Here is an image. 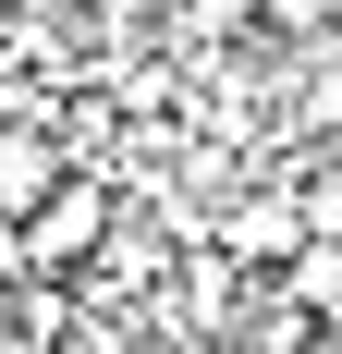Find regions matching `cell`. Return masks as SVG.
<instances>
[{
  "mask_svg": "<svg viewBox=\"0 0 342 354\" xmlns=\"http://www.w3.org/2000/svg\"><path fill=\"white\" fill-rule=\"evenodd\" d=\"M110 220H123V183L110 171H62V196L25 220V281H86V257L110 245Z\"/></svg>",
  "mask_w": 342,
  "mask_h": 354,
  "instance_id": "6da1fadb",
  "label": "cell"
},
{
  "mask_svg": "<svg viewBox=\"0 0 342 354\" xmlns=\"http://www.w3.org/2000/svg\"><path fill=\"white\" fill-rule=\"evenodd\" d=\"M208 245L233 257L244 281H281V269H294V245H306V208H294V183H244L233 208L208 220Z\"/></svg>",
  "mask_w": 342,
  "mask_h": 354,
  "instance_id": "7a4b0ae2",
  "label": "cell"
},
{
  "mask_svg": "<svg viewBox=\"0 0 342 354\" xmlns=\"http://www.w3.org/2000/svg\"><path fill=\"white\" fill-rule=\"evenodd\" d=\"M62 135H12V122H0V220H37L49 208V196H62Z\"/></svg>",
  "mask_w": 342,
  "mask_h": 354,
  "instance_id": "3957f363",
  "label": "cell"
},
{
  "mask_svg": "<svg viewBox=\"0 0 342 354\" xmlns=\"http://www.w3.org/2000/svg\"><path fill=\"white\" fill-rule=\"evenodd\" d=\"M281 306H306V318L318 330H342V245H330V232H306V245H294V269H281Z\"/></svg>",
  "mask_w": 342,
  "mask_h": 354,
  "instance_id": "277c9868",
  "label": "cell"
},
{
  "mask_svg": "<svg viewBox=\"0 0 342 354\" xmlns=\"http://www.w3.org/2000/svg\"><path fill=\"white\" fill-rule=\"evenodd\" d=\"M281 183H294V208H306V232H330V245H342V147H306V159H294Z\"/></svg>",
  "mask_w": 342,
  "mask_h": 354,
  "instance_id": "5b68a950",
  "label": "cell"
},
{
  "mask_svg": "<svg viewBox=\"0 0 342 354\" xmlns=\"http://www.w3.org/2000/svg\"><path fill=\"white\" fill-rule=\"evenodd\" d=\"M257 37H269V49H330L342 0H257Z\"/></svg>",
  "mask_w": 342,
  "mask_h": 354,
  "instance_id": "8992f818",
  "label": "cell"
},
{
  "mask_svg": "<svg viewBox=\"0 0 342 354\" xmlns=\"http://www.w3.org/2000/svg\"><path fill=\"white\" fill-rule=\"evenodd\" d=\"M73 318H86V293H73V281H12V330H25V342H62Z\"/></svg>",
  "mask_w": 342,
  "mask_h": 354,
  "instance_id": "52a82bcc",
  "label": "cell"
},
{
  "mask_svg": "<svg viewBox=\"0 0 342 354\" xmlns=\"http://www.w3.org/2000/svg\"><path fill=\"white\" fill-rule=\"evenodd\" d=\"M25 281V220H0V293Z\"/></svg>",
  "mask_w": 342,
  "mask_h": 354,
  "instance_id": "ba28073f",
  "label": "cell"
},
{
  "mask_svg": "<svg viewBox=\"0 0 342 354\" xmlns=\"http://www.w3.org/2000/svg\"><path fill=\"white\" fill-rule=\"evenodd\" d=\"M0 354H49V342H25V330H0Z\"/></svg>",
  "mask_w": 342,
  "mask_h": 354,
  "instance_id": "9c48e42d",
  "label": "cell"
},
{
  "mask_svg": "<svg viewBox=\"0 0 342 354\" xmlns=\"http://www.w3.org/2000/svg\"><path fill=\"white\" fill-rule=\"evenodd\" d=\"M306 354H342V330H318V342H306Z\"/></svg>",
  "mask_w": 342,
  "mask_h": 354,
  "instance_id": "30bf717a",
  "label": "cell"
}]
</instances>
